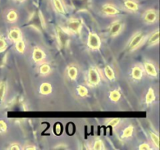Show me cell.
Returning a JSON list of instances; mask_svg holds the SVG:
<instances>
[{
	"label": "cell",
	"mask_w": 160,
	"mask_h": 150,
	"mask_svg": "<svg viewBox=\"0 0 160 150\" xmlns=\"http://www.w3.org/2000/svg\"><path fill=\"white\" fill-rule=\"evenodd\" d=\"M88 45L90 48L93 50L98 49L101 46V40L98 34H94V33H90L88 39Z\"/></svg>",
	"instance_id": "obj_1"
},
{
	"label": "cell",
	"mask_w": 160,
	"mask_h": 150,
	"mask_svg": "<svg viewBox=\"0 0 160 150\" xmlns=\"http://www.w3.org/2000/svg\"><path fill=\"white\" fill-rule=\"evenodd\" d=\"M56 35H57L59 45L61 46H66L67 43H68L69 38H70L69 37V34L62 28L57 27L56 28Z\"/></svg>",
	"instance_id": "obj_2"
},
{
	"label": "cell",
	"mask_w": 160,
	"mask_h": 150,
	"mask_svg": "<svg viewBox=\"0 0 160 150\" xmlns=\"http://www.w3.org/2000/svg\"><path fill=\"white\" fill-rule=\"evenodd\" d=\"M69 30L73 33H79L82 27V21L80 19L72 18L67 23Z\"/></svg>",
	"instance_id": "obj_3"
},
{
	"label": "cell",
	"mask_w": 160,
	"mask_h": 150,
	"mask_svg": "<svg viewBox=\"0 0 160 150\" xmlns=\"http://www.w3.org/2000/svg\"><path fill=\"white\" fill-rule=\"evenodd\" d=\"M88 81L92 85H97L100 82V76L98 70L94 67H91L88 70Z\"/></svg>",
	"instance_id": "obj_4"
},
{
	"label": "cell",
	"mask_w": 160,
	"mask_h": 150,
	"mask_svg": "<svg viewBox=\"0 0 160 150\" xmlns=\"http://www.w3.org/2000/svg\"><path fill=\"white\" fill-rule=\"evenodd\" d=\"M143 39H144V34L141 32L137 33V34L132 38L131 42L129 43L130 49L134 50L135 49V48H137L138 47L141 45V43L142 42Z\"/></svg>",
	"instance_id": "obj_5"
},
{
	"label": "cell",
	"mask_w": 160,
	"mask_h": 150,
	"mask_svg": "<svg viewBox=\"0 0 160 150\" xmlns=\"http://www.w3.org/2000/svg\"><path fill=\"white\" fill-rule=\"evenodd\" d=\"M31 24L34 26L36 29H38V28H42V27H45L42 16L41 13L34 14V17L31 19Z\"/></svg>",
	"instance_id": "obj_6"
},
{
	"label": "cell",
	"mask_w": 160,
	"mask_h": 150,
	"mask_svg": "<svg viewBox=\"0 0 160 150\" xmlns=\"http://www.w3.org/2000/svg\"><path fill=\"white\" fill-rule=\"evenodd\" d=\"M123 24L120 21H115L112 23L109 30L111 36H117L120 33V31L123 29Z\"/></svg>",
	"instance_id": "obj_7"
},
{
	"label": "cell",
	"mask_w": 160,
	"mask_h": 150,
	"mask_svg": "<svg viewBox=\"0 0 160 150\" xmlns=\"http://www.w3.org/2000/svg\"><path fill=\"white\" fill-rule=\"evenodd\" d=\"M158 18V14L157 12H156L153 9H150V10H148L146 12H145V16H144V20H145V22L148 23H152L156 21Z\"/></svg>",
	"instance_id": "obj_8"
},
{
	"label": "cell",
	"mask_w": 160,
	"mask_h": 150,
	"mask_svg": "<svg viewBox=\"0 0 160 150\" xmlns=\"http://www.w3.org/2000/svg\"><path fill=\"white\" fill-rule=\"evenodd\" d=\"M33 60L36 62H40L45 58V54L42 49L38 48H35L32 53Z\"/></svg>",
	"instance_id": "obj_9"
},
{
	"label": "cell",
	"mask_w": 160,
	"mask_h": 150,
	"mask_svg": "<svg viewBox=\"0 0 160 150\" xmlns=\"http://www.w3.org/2000/svg\"><path fill=\"white\" fill-rule=\"evenodd\" d=\"M102 11L107 15L113 16L119 13V10L116 7H114L112 5L106 4L102 6Z\"/></svg>",
	"instance_id": "obj_10"
},
{
	"label": "cell",
	"mask_w": 160,
	"mask_h": 150,
	"mask_svg": "<svg viewBox=\"0 0 160 150\" xmlns=\"http://www.w3.org/2000/svg\"><path fill=\"white\" fill-rule=\"evenodd\" d=\"M145 69L146 73H148V74H149L150 76H153V77L157 76L158 74L157 70H156V68L154 66V64L151 63V62H145Z\"/></svg>",
	"instance_id": "obj_11"
},
{
	"label": "cell",
	"mask_w": 160,
	"mask_h": 150,
	"mask_svg": "<svg viewBox=\"0 0 160 150\" xmlns=\"http://www.w3.org/2000/svg\"><path fill=\"white\" fill-rule=\"evenodd\" d=\"M9 38L13 42H17V41L21 39V33H20V30L17 29V28L10 30L9 32Z\"/></svg>",
	"instance_id": "obj_12"
},
{
	"label": "cell",
	"mask_w": 160,
	"mask_h": 150,
	"mask_svg": "<svg viewBox=\"0 0 160 150\" xmlns=\"http://www.w3.org/2000/svg\"><path fill=\"white\" fill-rule=\"evenodd\" d=\"M159 32L158 30H156L155 32L151 34V36L148 38V44L150 45H155L159 44Z\"/></svg>",
	"instance_id": "obj_13"
},
{
	"label": "cell",
	"mask_w": 160,
	"mask_h": 150,
	"mask_svg": "<svg viewBox=\"0 0 160 150\" xmlns=\"http://www.w3.org/2000/svg\"><path fill=\"white\" fill-rule=\"evenodd\" d=\"M40 93L42 95H48L52 92V85L49 83H42L40 86Z\"/></svg>",
	"instance_id": "obj_14"
},
{
	"label": "cell",
	"mask_w": 160,
	"mask_h": 150,
	"mask_svg": "<svg viewBox=\"0 0 160 150\" xmlns=\"http://www.w3.org/2000/svg\"><path fill=\"white\" fill-rule=\"evenodd\" d=\"M131 74L134 79L135 80H141L142 78V75H143V71H142V68L139 67H134L132 69V71H131Z\"/></svg>",
	"instance_id": "obj_15"
},
{
	"label": "cell",
	"mask_w": 160,
	"mask_h": 150,
	"mask_svg": "<svg viewBox=\"0 0 160 150\" xmlns=\"http://www.w3.org/2000/svg\"><path fill=\"white\" fill-rule=\"evenodd\" d=\"M156 98V95H155V92L153 90L152 88H150L148 89V92L146 94V96H145V101H146L147 104H150V103L152 102Z\"/></svg>",
	"instance_id": "obj_16"
},
{
	"label": "cell",
	"mask_w": 160,
	"mask_h": 150,
	"mask_svg": "<svg viewBox=\"0 0 160 150\" xmlns=\"http://www.w3.org/2000/svg\"><path fill=\"white\" fill-rule=\"evenodd\" d=\"M124 6L131 11H137L138 9V4L132 0H126L124 2Z\"/></svg>",
	"instance_id": "obj_17"
},
{
	"label": "cell",
	"mask_w": 160,
	"mask_h": 150,
	"mask_svg": "<svg viewBox=\"0 0 160 150\" xmlns=\"http://www.w3.org/2000/svg\"><path fill=\"white\" fill-rule=\"evenodd\" d=\"M105 70V74H106V78L109 80H114L115 79V73H114L113 70L112 69V67H109V66H106L104 69Z\"/></svg>",
	"instance_id": "obj_18"
},
{
	"label": "cell",
	"mask_w": 160,
	"mask_h": 150,
	"mask_svg": "<svg viewBox=\"0 0 160 150\" xmlns=\"http://www.w3.org/2000/svg\"><path fill=\"white\" fill-rule=\"evenodd\" d=\"M78 70L75 67H70L67 70V74L71 80H75L78 77Z\"/></svg>",
	"instance_id": "obj_19"
},
{
	"label": "cell",
	"mask_w": 160,
	"mask_h": 150,
	"mask_svg": "<svg viewBox=\"0 0 160 150\" xmlns=\"http://www.w3.org/2000/svg\"><path fill=\"white\" fill-rule=\"evenodd\" d=\"M121 98V94L118 90H113L109 94V98L113 102H117Z\"/></svg>",
	"instance_id": "obj_20"
},
{
	"label": "cell",
	"mask_w": 160,
	"mask_h": 150,
	"mask_svg": "<svg viewBox=\"0 0 160 150\" xmlns=\"http://www.w3.org/2000/svg\"><path fill=\"white\" fill-rule=\"evenodd\" d=\"M6 91V83L4 81H2L0 82V104L2 102L3 98L5 97Z\"/></svg>",
	"instance_id": "obj_21"
},
{
	"label": "cell",
	"mask_w": 160,
	"mask_h": 150,
	"mask_svg": "<svg viewBox=\"0 0 160 150\" xmlns=\"http://www.w3.org/2000/svg\"><path fill=\"white\" fill-rule=\"evenodd\" d=\"M53 3H54L55 8H56V9L58 12H60V13H64L65 12V9H64V7L60 0H53Z\"/></svg>",
	"instance_id": "obj_22"
},
{
	"label": "cell",
	"mask_w": 160,
	"mask_h": 150,
	"mask_svg": "<svg viewBox=\"0 0 160 150\" xmlns=\"http://www.w3.org/2000/svg\"><path fill=\"white\" fill-rule=\"evenodd\" d=\"M16 48L20 53H23L25 50V43L22 39L16 42Z\"/></svg>",
	"instance_id": "obj_23"
},
{
	"label": "cell",
	"mask_w": 160,
	"mask_h": 150,
	"mask_svg": "<svg viewBox=\"0 0 160 150\" xmlns=\"http://www.w3.org/2000/svg\"><path fill=\"white\" fill-rule=\"evenodd\" d=\"M51 70V68H50V66L47 63H44L39 67V72H40L41 74L42 75H46L48 74V73Z\"/></svg>",
	"instance_id": "obj_24"
},
{
	"label": "cell",
	"mask_w": 160,
	"mask_h": 150,
	"mask_svg": "<svg viewBox=\"0 0 160 150\" xmlns=\"http://www.w3.org/2000/svg\"><path fill=\"white\" fill-rule=\"evenodd\" d=\"M77 90H78V95L81 97L86 96V95H88V91L87 88H85L84 86H83V85L78 86V88H77Z\"/></svg>",
	"instance_id": "obj_25"
},
{
	"label": "cell",
	"mask_w": 160,
	"mask_h": 150,
	"mask_svg": "<svg viewBox=\"0 0 160 150\" xmlns=\"http://www.w3.org/2000/svg\"><path fill=\"white\" fill-rule=\"evenodd\" d=\"M6 18L9 22H14L17 20V13L14 10H11L6 15Z\"/></svg>",
	"instance_id": "obj_26"
},
{
	"label": "cell",
	"mask_w": 160,
	"mask_h": 150,
	"mask_svg": "<svg viewBox=\"0 0 160 150\" xmlns=\"http://www.w3.org/2000/svg\"><path fill=\"white\" fill-rule=\"evenodd\" d=\"M133 131H134V127L129 126L127 128H125L124 131L123 133V138H129L132 135Z\"/></svg>",
	"instance_id": "obj_27"
},
{
	"label": "cell",
	"mask_w": 160,
	"mask_h": 150,
	"mask_svg": "<svg viewBox=\"0 0 160 150\" xmlns=\"http://www.w3.org/2000/svg\"><path fill=\"white\" fill-rule=\"evenodd\" d=\"M150 136H151V139L152 141L153 144H154L155 145H156V147L157 148H159V136L157 135L156 134H155V133H150Z\"/></svg>",
	"instance_id": "obj_28"
},
{
	"label": "cell",
	"mask_w": 160,
	"mask_h": 150,
	"mask_svg": "<svg viewBox=\"0 0 160 150\" xmlns=\"http://www.w3.org/2000/svg\"><path fill=\"white\" fill-rule=\"evenodd\" d=\"M53 130H54V133L56 134V135H60V134L62 133V123H56V124H55L54 128H53Z\"/></svg>",
	"instance_id": "obj_29"
},
{
	"label": "cell",
	"mask_w": 160,
	"mask_h": 150,
	"mask_svg": "<svg viewBox=\"0 0 160 150\" xmlns=\"http://www.w3.org/2000/svg\"><path fill=\"white\" fill-rule=\"evenodd\" d=\"M103 148V142L101 140H98L95 142L93 146V149L101 150Z\"/></svg>",
	"instance_id": "obj_30"
},
{
	"label": "cell",
	"mask_w": 160,
	"mask_h": 150,
	"mask_svg": "<svg viewBox=\"0 0 160 150\" xmlns=\"http://www.w3.org/2000/svg\"><path fill=\"white\" fill-rule=\"evenodd\" d=\"M72 2L74 4L75 7H78L79 9H81V7H83L82 2L86 4V0H72Z\"/></svg>",
	"instance_id": "obj_31"
},
{
	"label": "cell",
	"mask_w": 160,
	"mask_h": 150,
	"mask_svg": "<svg viewBox=\"0 0 160 150\" xmlns=\"http://www.w3.org/2000/svg\"><path fill=\"white\" fill-rule=\"evenodd\" d=\"M7 130V124L2 120H0V133L6 132Z\"/></svg>",
	"instance_id": "obj_32"
},
{
	"label": "cell",
	"mask_w": 160,
	"mask_h": 150,
	"mask_svg": "<svg viewBox=\"0 0 160 150\" xmlns=\"http://www.w3.org/2000/svg\"><path fill=\"white\" fill-rule=\"evenodd\" d=\"M6 48V42L2 37H0V52H2Z\"/></svg>",
	"instance_id": "obj_33"
},
{
	"label": "cell",
	"mask_w": 160,
	"mask_h": 150,
	"mask_svg": "<svg viewBox=\"0 0 160 150\" xmlns=\"http://www.w3.org/2000/svg\"><path fill=\"white\" fill-rule=\"evenodd\" d=\"M120 121V118H113L109 122V126L110 127H116Z\"/></svg>",
	"instance_id": "obj_34"
},
{
	"label": "cell",
	"mask_w": 160,
	"mask_h": 150,
	"mask_svg": "<svg viewBox=\"0 0 160 150\" xmlns=\"http://www.w3.org/2000/svg\"><path fill=\"white\" fill-rule=\"evenodd\" d=\"M150 146L147 143H144V144H142V145L139 146V149L140 150H149L150 149Z\"/></svg>",
	"instance_id": "obj_35"
},
{
	"label": "cell",
	"mask_w": 160,
	"mask_h": 150,
	"mask_svg": "<svg viewBox=\"0 0 160 150\" xmlns=\"http://www.w3.org/2000/svg\"><path fill=\"white\" fill-rule=\"evenodd\" d=\"M9 149L11 150H20V148L18 145V144H12L10 147H9Z\"/></svg>",
	"instance_id": "obj_36"
},
{
	"label": "cell",
	"mask_w": 160,
	"mask_h": 150,
	"mask_svg": "<svg viewBox=\"0 0 160 150\" xmlns=\"http://www.w3.org/2000/svg\"><path fill=\"white\" fill-rule=\"evenodd\" d=\"M25 149L26 150H29V149L34 150V149H36V148H35V146H27V147H25Z\"/></svg>",
	"instance_id": "obj_37"
},
{
	"label": "cell",
	"mask_w": 160,
	"mask_h": 150,
	"mask_svg": "<svg viewBox=\"0 0 160 150\" xmlns=\"http://www.w3.org/2000/svg\"><path fill=\"white\" fill-rule=\"evenodd\" d=\"M67 148L66 146H60V145H59V146H56V148Z\"/></svg>",
	"instance_id": "obj_38"
},
{
	"label": "cell",
	"mask_w": 160,
	"mask_h": 150,
	"mask_svg": "<svg viewBox=\"0 0 160 150\" xmlns=\"http://www.w3.org/2000/svg\"><path fill=\"white\" fill-rule=\"evenodd\" d=\"M18 1H23V0H18Z\"/></svg>",
	"instance_id": "obj_39"
}]
</instances>
